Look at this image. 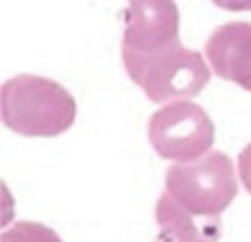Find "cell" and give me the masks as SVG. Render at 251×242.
Listing matches in <instances>:
<instances>
[{"label":"cell","instance_id":"6da1fadb","mask_svg":"<svg viewBox=\"0 0 251 242\" xmlns=\"http://www.w3.org/2000/svg\"><path fill=\"white\" fill-rule=\"evenodd\" d=\"M0 116L13 134L54 139L74 126L76 101L54 79L18 74L0 89Z\"/></svg>","mask_w":251,"mask_h":242},{"label":"cell","instance_id":"30bf717a","mask_svg":"<svg viewBox=\"0 0 251 242\" xmlns=\"http://www.w3.org/2000/svg\"><path fill=\"white\" fill-rule=\"evenodd\" d=\"M212 3L222 10H229V13H244V10H251V0H212Z\"/></svg>","mask_w":251,"mask_h":242},{"label":"cell","instance_id":"7a4b0ae2","mask_svg":"<svg viewBox=\"0 0 251 242\" xmlns=\"http://www.w3.org/2000/svg\"><path fill=\"white\" fill-rule=\"evenodd\" d=\"M121 60L128 77L143 89L153 104H168L177 99H195L209 82V62L175 42L158 52H133L121 47Z\"/></svg>","mask_w":251,"mask_h":242},{"label":"cell","instance_id":"277c9868","mask_svg":"<svg viewBox=\"0 0 251 242\" xmlns=\"http://www.w3.org/2000/svg\"><path fill=\"white\" fill-rule=\"evenodd\" d=\"M148 139L160 158L173 163H190L212 151L214 124L200 104L177 99L163 104L151 116Z\"/></svg>","mask_w":251,"mask_h":242},{"label":"cell","instance_id":"9c48e42d","mask_svg":"<svg viewBox=\"0 0 251 242\" xmlns=\"http://www.w3.org/2000/svg\"><path fill=\"white\" fill-rule=\"evenodd\" d=\"M239 181L246 188V193H251V144L244 146V151L239 153Z\"/></svg>","mask_w":251,"mask_h":242},{"label":"cell","instance_id":"8992f818","mask_svg":"<svg viewBox=\"0 0 251 242\" xmlns=\"http://www.w3.org/2000/svg\"><path fill=\"white\" fill-rule=\"evenodd\" d=\"M204 55L219 79L251 91V23L219 25L209 35Z\"/></svg>","mask_w":251,"mask_h":242},{"label":"cell","instance_id":"52a82bcc","mask_svg":"<svg viewBox=\"0 0 251 242\" xmlns=\"http://www.w3.org/2000/svg\"><path fill=\"white\" fill-rule=\"evenodd\" d=\"M160 242H219L222 217H200L182 208L170 193H163L155 205Z\"/></svg>","mask_w":251,"mask_h":242},{"label":"cell","instance_id":"ba28073f","mask_svg":"<svg viewBox=\"0 0 251 242\" xmlns=\"http://www.w3.org/2000/svg\"><path fill=\"white\" fill-rule=\"evenodd\" d=\"M0 242H62V237L47 225L23 220L0 235Z\"/></svg>","mask_w":251,"mask_h":242},{"label":"cell","instance_id":"5b68a950","mask_svg":"<svg viewBox=\"0 0 251 242\" xmlns=\"http://www.w3.org/2000/svg\"><path fill=\"white\" fill-rule=\"evenodd\" d=\"M180 42V10L175 0H128L121 47L158 52Z\"/></svg>","mask_w":251,"mask_h":242},{"label":"cell","instance_id":"3957f363","mask_svg":"<svg viewBox=\"0 0 251 242\" xmlns=\"http://www.w3.org/2000/svg\"><path fill=\"white\" fill-rule=\"evenodd\" d=\"M236 168L222 151H209L190 163H173L165 173V193L200 217H222L239 193Z\"/></svg>","mask_w":251,"mask_h":242}]
</instances>
